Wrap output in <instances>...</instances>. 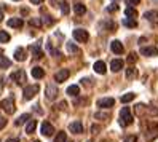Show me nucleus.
<instances>
[{
    "mask_svg": "<svg viewBox=\"0 0 158 142\" xmlns=\"http://www.w3.org/2000/svg\"><path fill=\"white\" fill-rule=\"evenodd\" d=\"M144 18L147 21H156L158 19V10H150V11H145Z\"/></svg>",
    "mask_w": 158,
    "mask_h": 142,
    "instance_id": "nucleus-17",
    "label": "nucleus"
},
{
    "mask_svg": "<svg viewBox=\"0 0 158 142\" xmlns=\"http://www.w3.org/2000/svg\"><path fill=\"white\" fill-rule=\"evenodd\" d=\"M54 142H67V136H66V132H64V131L58 132V136L54 137Z\"/></svg>",
    "mask_w": 158,
    "mask_h": 142,
    "instance_id": "nucleus-29",
    "label": "nucleus"
},
{
    "mask_svg": "<svg viewBox=\"0 0 158 142\" xmlns=\"http://www.w3.org/2000/svg\"><path fill=\"white\" fill-rule=\"evenodd\" d=\"M59 8H61V11L64 13V15H69V3L67 2H64V0H61V3H59Z\"/></svg>",
    "mask_w": 158,
    "mask_h": 142,
    "instance_id": "nucleus-30",
    "label": "nucleus"
},
{
    "mask_svg": "<svg viewBox=\"0 0 158 142\" xmlns=\"http://www.w3.org/2000/svg\"><path fill=\"white\" fill-rule=\"evenodd\" d=\"M6 126V118H2L0 117V129H3Z\"/></svg>",
    "mask_w": 158,
    "mask_h": 142,
    "instance_id": "nucleus-38",
    "label": "nucleus"
},
{
    "mask_svg": "<svg viewBox=\"0 0 158 142\" xmlns=\"http://www.w3.org/2000/svg\"><path fill=\"white\" fill-rule=\"evenodd\" d=\"M128 3L129 5H139V3H141V0H128Z\"/></svg>",
    "mask_w": 158,
    "mask_h": 142,
    "instance_id": "nucleus-40",
    "label": "nucleus"
},
{
    "mask_svg": "<svg viewBox=\"0 0 158 142\" xmlns=\"http://www.w3.org/2000/svg\"><path fill=\"white\" fill-rule=\"evenodd\" d=\"M15 59L19 61V62L24 61V59H26V50H24V48H18V50L15 51Z\"/></svg>",
    "mask_w": 158,
    "mask_h": 142,
    "instance_id": "nucleus-21",
    "label": "nucleus"
},
{
    "mask_svg": "<svg viewBox=\"0 0 158 142\" xmlns=\"http://www.w3.org/2000/svg\"><path fill=\"white\" fill-rule=\"evenodd\" d=\"M67 94L69 96H78L80 94V86L78 85H70V86L67 88Z\"/></svg>",
    "mask_w": 158,
    "mask_h": 142,
    "instance_id": "nucleus-22",
    "label": "nucleus"
},
{
    "mask_svg": "<svg viewBox=\"0 0 158 142\" xmlns=\"http://www.w3.org/2000/svg\"><path fill=\"white\" fill-rule=\"evenodd\" d=\"M141 54L142 56H148V58H152V56H158V48H156V46H142V48H141Z\"/></svg>",
    "mask_w": 158,
    "mask_h": 142,
    "instance_id": "nucleus-7",
    "label": "nucleus"
},
{
    "mask_svg": "<svg viewBox=\"0 0 158 142\" xmlns=\"http://www.w3.org/2000/svg\"><path fill=\"white\" fill-rule=\"evenodd\" d=\"M11 80H13L16 85H24V83L27 81V75H26V72H24L23 69H18V70H15V72L11 73Z\"/></svg>",
    "mask_w": 158,
    "mask_h": 142,
    "instance_id": "nucleus-3",
    "label": "nucleus"
},
{
    "mask_svg": "<svg viewBox=\"0 0 158 142\" xmlns=\"http://www.w3.org/2000/svg\"><path fill=\"white\" fill-rule=\"evenodd\" d=\"M73 11H75V15H85L86 13V6L83 3H75L73 5Z\"/></svg>",
    "mask_w": 158,
    "mask_h": 142,
    "instance_id": "nucleus-23",
    "label": "nucleus"
},
{
    "mask_svg": "<svg viewBox=\"0 0 158 142\" xmlns=\"http://www.w3.org/2000/svg\"><path fill=\"white\" fill-rule=\"evenodd\" d=\"M32 77L34 78H43L45 77V70L42 69V67H32Z\"/></svg>",
    "mask_w": 158,
    "mask_h": 142,
    "instance_id": "nucleus-19",
    "label": "nucleus"
},
{
    "mask_svg": "<svg viewBox=\"0 0 158 142\" xmlns=\"http://www.w3.org/2000/svg\"><path fill=\"white\" fill-rule=\"evenodd\" d=\"M69 75H70L69 69H61L59 72H56V75H54V80H56L58 83H62V81H66L69 78Z\"/></svg>",
    "mask_w": 158,
    "mask_h": 142,
    "instance_id": "nucleus-8",
    "label": "nucleus"
},
{
    "mask_svg": "<svg viewBox=\"0 0 158 142\" xmlns=\"http://www.w3.org/2000/svg\"><path fill=\"white\" fill-rule=\"evenodd\" d=\"M122 69H123V61L122 59H114L110 62V70L112 72H120Z\"/></svg>",
    "mask_w": 158,
    "mask_h": 142,
    "instance_id": "nucleus-15",
    "label": "nucleus"
},
{
    "mask_svg": "<svg viewBox=\"0 0 158 142\" xmlns=\"http://www.w3.org/2000/svg\"><path fill=\"white\" fill-rule=\"evenodd\" d=\"M91 131H93V132H94V134H96V132L99 131V126H96V125H94V126H91Z\"/></svg>",
    "mask_w": 158,
    "mask_h": 142,
    "instance_id": "nucleus-41",
    "label": "nucleus"
},
{
    "mask_svg": "<svg viewBox=\"0 0 158 142\" xmlns=\"http://www.w3.org/2000/svg\"><path fill=\"white\" fill-rule=\"evenodd\" d=\"M56 96H58V86L56 85H48V86H46V98L56 99Z\"/></svg>",
    "mask_w": 158,
    "mask_h": 142,
    "instance_id": "nucleus-12",
    "label": "nucleus"
},
{
    "mask_svg": "<svg viewBox=\"0 0 158 142\" xmlns=\"http://www.w3.org/2000/svg\"><path fill=\"white\" fill-rule=\"evenodd\" d=\"M2 90H3V86H2V85H0V93H2Z\"/></svg>",
    "mask_w": 158,
    "mask_h": 142,
    "instance_id": "nucleus-45",
    "label": "nucleus"
},
{
    "mask_svg": "<svg viewBox=\"0 0 158 142\" xmlns=\"http://www.w3.org/2000/svg\"><path fill=\"white\" fill-rule=\"evenodd\" d=\"M69 131L73 132V134H81L83 132V125H81V121H72L70 125H69Z\"/></svg>",
    "mask_w": 158,
    "mask_h": 142,
    "instance_id": "nucleus-9",
    "label": "nucleus"
},
{
    "mask_svg": "<svg viewBox=\"0 0 158 142\" xmlns=\"http://www.w3.org/2000/svg\"><path fill=\"white\" fill-rule=\"evenodd\" d=\"M93 69H94V72H96V73H101V75H104V73H106V70H107L106 64L102 62V61H96V62H94V65H93Z\"/></svg>",
    "mask_w": 158,
    "mask_h": 142,
    "instance_id": "nucleus-14",
    "label": "nucleus"
},
{
    "mask_svg": "<svg viewBox=\"0 0 158 142\" xmlns=\"http://www.w3.org/2000/svg\"><path fill=\"white\" fill-rule=\"evenodd\" d=\"M67 142H72V140H67Z\"/></svg>",
    "mask_w": 158,
    "mask_h": 142,
    "instance_id": "nucleus-47",
    "label": "nucleus"
},
{
    "mask_svg": "<svg viewBox=\"0 0 158 142\" xmlns=\"http://www.w3.org/2000/svg\"><path fill=\"white\" fill-rule=\"evenodd\" d=\"M29 121H31V113H23V115L15 121V125H16V126H21V125H24V123H29Z\"/></svg>",
    "mask_w": 158,
    "mask_h": 142,
    "instance_id": "nucleus-16",
    "label": "nucleus"
},
{
    "mask_svg": "<svg viewBox=\"0 0 158 142\" xmlns=\"http://www.w3.org/2000/svg\"><path fill=\"white\" fill-rule=\"evenodd\" d=\"M123 26L134 29V27H137V23H136V19H129V18H125V19H123Z\"/></svg>",
    "mask_w": 158,
    "mask_h": 142,
    "instance_id": "nucleus-27",
    "label": "nucleus"
},
{
    "mask_svg": "<svg viewBox=\"0 0 158 142\" xmlns=\"http://www.w3.org/2000/svg\"><path fill=\"white\" fill-rule=\"evenodd\" d=\"M114 104H115L114 98H102L98 101V107L99 109H110V107H114Z\"/></svg>",
    "mask_w": 158,
    "mask_h": 142,
    "instance_id": "nucleus-6",
    "label": "nucleus"
},
{
    "mask_svg": "<svg viewBox=\"0 0 158 142\" xmlns=\"http://www.w3.org/2000/svg\"><path fill=\"white\" fill-rule=\"evenodd\" d=\"M34 142H40V140H34Z\"/></svg>",
    "mask_w": 158,
    "mask_h": 142,
    "instance_id": "nucleus-46",
    "label": "nucleus"
},
{
    "mask_svg": "<svg viewBox=\"0 0 158 142\" xmlns=\"http://www.w3.org/2000/svg\"><path fill=\"white\" fill-rule=\"evenodd\" d=\"M67 50H69L70 53H78V51H80L78 46H75L73 43H67Z\"/></svg>",
    "mask_w": 158,
    "mask_h": 142,
    "instance_id": "nucleus-33",
    "label": "nucleus"
},
{
    "mask_svg": "<svg viewBox=\"0 0 158 142\" xmlns=\"http://www.w3.org/2000/svg\"><path fill=\"white\" fill-rule=\"evenodd\" d=\"M40 131H42V134H43V136H51L53 132H54V126L51 125V123H48V121H43Z\"/></svg>",
    "mask_w": 158,
    "mask_h": 142,
    "instance_id": "nucleus-10",
    "label": "nucleus"
},
{
    "mask_svg": "<svg viewBox=\"0 0 158 142\" xmlns=\"http://www.w3.org/2000/svg\"><path fill=\"white\" fill-rule=\"evenodd\" d=\"M6 142H19V140H18V139H8Z\"/></svg>",
    "mask_w": 158,
    "mask_h": 142,
    "instance_id": "nucleus-44",
    "label": "nucleus"
},
{
    "mask_svg": "<svg viewBox=\"0 0 158 142\" xmlns=\"http://www.w3.org/2000/svg\"><path fill=\"white\" fill-rule=\"evenodd\" d=\"M0 107H2L6 113H13L15 110H16V107H15V101H13V98H8V99H3L2 102H0Z\"/></svg>",
    "mask_w": 158,
    "mask_h": 142,
    "instance_id": "nucleus-5",
    "label": "nucleus"
},
{
    "mask_svg": "<svg viewBox=\"0 0 158 142\" xmlns=\"http://www.w3.org/2000/svg\"><path fill=\"white\" fill-rule=\"evenodd\" d=\"M31 2H32L34 5H40V3L43 2V0H31Z\"/></svg>",
    "mask_w": 158,
    "mask_h": 142,
    "instance_id": "nucleus-42",
    "label": "nucleus"
},
{
    "mask_svg": "<svg viewBox=\"0 0 158 142\" xmlns=\"http://www.w3.org/2000/svg\"><path fill=\"white\" fill-rule=\"evenodd\" d=\"M31 51H32V54H34V58H39V59L43 58V51L40 50V46L37 45V43H35V45H31Z\"/></svg>",
    "mask_w": 158,
    "mask_h": 142,
    "instance_id": "nucleus-18",
    "label": "nucleus"
},
{
    "mask_svg": "<svg viewBox=\"0 0 158 142\" xmlns=\"http://www.w3.org/2000/svg\"><path fill=\"white\" fill-rule=\"evenodd\" d=\"M35 128H37V120H31L26 125V132H27V134H32V132L35 131Z\"/></svg>",
    "mask_w": 158,
    "mask_h": 142,
    "instance_id": "nucleus-24",
    "label": "nucleus"
},
{
    "mask_svg": "<svg viewBox=\"0 0 158 142\" xmlns=\"http://www.w3.org/2000/svg\"><path fill=\"white\" fill-rule=\"evenodd\" d=\"M10 42V34L5 31H0V43H8Z\"/></svg>",
    "mask_w": 158,
    "mask_h": 142,
    "instance_id": "nucleus-28",
    "label": "nucleus"
},
{
    "mask_svg": "<svg viewBox=\"0 0 158 142\" xmlns=\"http://www.w3.org/2000/svg\"><path fill=\"white\" fill-rule=\"evenodd\" d=\"M11 65V61L5 58V56H0V69H8Z\"/></svg>",
    "mask_w": 158,
    "mask_h": 142,
    "instance_id": "nucleus-25",
    "label": "nucleus"
},
{
    "mask_svg": "<svg viewBox=\"0 0 158 142\" xmlns=\"http://www.w3.org/2000/svg\"><path fill=\"white\" fill-rule=\"evenodd\" d=\"M110 50H112L115 54H122L125 51V48H123V45H122L120 40H114L112 43H110Z\"/></svg>",
    "mask_w": 158,
    "mask_h": 142,
    "instance_id": "nucleus-11",
    "label": "nucleus"
},
{
    "mask_svg": "<svg viewBox=\"0 0 158 142\" xmlns=\"http://www.w3.org/2000/svg\"><path fill=\"white\" fill-rule=\"evenodd\" d=\"M66 106H67L66 102H59V109H66Z\"/></svg>",
    "mask_w": 158,
    "mask_h": 142,
    "instance_id": "nucleus-43",
    "label": "nucleus"
},
{
    "mask_svg": "<svg viewBox=\"0 0 158 142\" xmlns=\"http://www.w3.org/2000/svg\"><path fill=\"white\" fill-rule=\"evenodd\" d=\"M31 24L35 26V27H40V26H42V19H40V18H32V19H31Z\"/></svg>",
    "mask_w": 158,
    "mask_h": 142,
    "instance_id": "nucleus-34",
    "label": "nucleus"
},
{
    "mask_svg": "<svg viewBox=\"0 0 158 142\" xmlns=\"http://www.w3.org/2000/svg\"><path fill=\"white\" fill-rule=\"evenodd\" d=\"M94 118H99V120H107V118H109V113H106V112H98L96 115H94Z\"/></svg>",
    "mask_w": 158,
    "mask_h": 142,
    "instance_id": "nucleus-32",
    "label": "nucleus"
},
{
    "mask_svg": "<svg viewBox=\"0 0 158 142\" xmlns=\"http://www.w3.org/2000/svg\"><path fill=\"white\" fill-rule=\"evenodd\" d=\"M72 35H73V39H75L77 42H80V43H85L89 39V34L85 29H75V31L72 32Z\"/></svg>",
    "mask_w": 158,
    "mask_h": 142,
    "instance_id": "nucleus-4",
    "label": "nucleus"
},
{
    "mask_svg": "<svg viewBox=\"0 0 158 142\" xmlns=\"http://www.w3.org/2000/svg\"><path fill=\"white\" fill-rule=\"evenodd\" d=\"M133 115H131V110H129V107H123L122 110H120V125H122L123 128L125 126H129L133 123Z\"/></svg>",
    "mask_w": 158,
    "mask_h": 142,
    "instance_id": "nucleus-1",
    "label": "nucleus"
},
{
    "mask_svg": "<svg viewBox=\"0 0 158 142\" xmlns=\"http://www.w3.org/2000/svg\"><path fill=\"white\" fill-rule=\"evenodd\" d=\"M39 91H40L39 85H27V86L24 88V91H23V98L26 101H31L35 94H39Z\"/></svg>",
    "mask_w": 158,
    "mask_h": 142,
    "instance_id": "nucleus-2",
    "label": "nucleus"
},
{
    "mask_svg": "<svg viewBox=\"0 0 158 142\" xmlns=\"http://www.w3.org/2000/svg\"><path fill=\"white\" fill-rule=\"evenodd\" d=\"M8 26L15 27V29H21L24 26V19L23 18H11V19H8Z\"/></svg>",
    "mask_w": 158,
    "mask_h": 142,
    "instance_id": "nucleus-13",
    "label": "nucleus"
},
{
    "mask_svg": "<svg viewBox=\"0 0 158 142\" xmlns=\"http://www.w3.org/2000/svg\"><path fill=\"white\" fill-rule=\"evenodd\" d=\"M137 61V54L136 53H129V56H128V62H136Z\"/></svg>",
    "mask_w": 158,
    "mask_h": 142,
    "instance_id": "nucleus-36",
    "label": "nucleus"
},
{
    "mask_svg": "<svg viewBox=\"0 0 158 142\" xmlns=\"http://www.w3.org/2000/svg\"><path fill=\"white\" fill-rule=\"evenodd\" d=\"M106 10H107L109 13H114V11H117V10H118V5H117V3H112V5H109V6L106 8Z\"/></svg>",
    "mask_w": 158,
    "mask_h": 142,
    "instance_id": "nucleus-35",
    "label": "nucleus"
},
{
    "mask_svg": "<svg viewBox=\"0 0 158 142\" xmlns=\"http://www.w3.org/2000/svg\"><path fill=\"white\" fill-rule=\"evenodd\" d=\"M125 15H126V18H129V19H136L137 18V10L133 8V6H128L125 10Z\"/></svg>",
    "mask_w": 158,
    "mask_h": 142,
    "instance_id": "nucleus-20",
    "label": "nucleus"
},
{
    "mask_svg": "<svg viewBox=\"0 0 158 142\" xmlns=\"http://www.w3.org/2000/svg\"><path fill=\"white\" fill-rule=\"evenodd\" d=\"M134 98H136L134 93H126V94H123V96H122V99H120V101H122L123 104H126V102H131Z\"/></svg>",
    "mask_w": 158,
    "mask_h": 142,
    "instance_id": "nucleus-26",
    "label": "nucleus"
},
{
    "mask_svg": "<svg viewBox=\"0 0 158 142\" xmlns=\"http://www.w3.org/2000/svg\"><path fill=\"white\" fill-rule=\"evenodd\" d=\"M136 73H137V72H136L134 67H128V69H126V78H134Z\"/></svg>",
    "mask_w": 158,
    "mask_h": 142,
    "instance_id": "nucleus-31",
    "label": "nucleus"
},
{
    "mask_svg": "<svg viewBox=\"0 0 158 142\" xmlns=\"http://www.w3.org/2000/svg\"><path fill=\"white\" fill-rule=\"evenodd\" d=\"M43 19H45V24H46V26H51V24L54 23V19H51V18H50V16H45V18H43Z\"/></svg>",
    "mask_w": 158,
    "mask_h": 142,
    "instance_id": "nucleus-37",
    "label": "nucleus"
},
{
    "mask_svg": "<svg viewBox=\"0 0 158 142\" xmlns=\"http://www.w3.org/2000/svg\"><path fill=\"white\" fill-rule=\"evenodd\" d=\"M136 140H137L136 136H128V137L125 139V142H136Z\"/></svg>",
    "mask_w": 158,
    "mask_h": 142,
    "instance_id": "nucleus-39",
    "label": "nucleus"
}]
</instances>
